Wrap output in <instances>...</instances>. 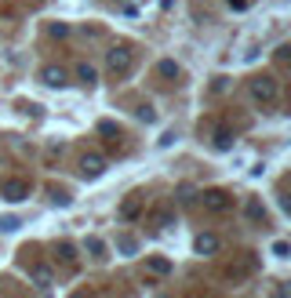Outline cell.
<instances>
[{
  "label": "cell",
  "instance_id": "6da1fadb",
  "mask_svg": "<svg viewBox=\"0 0 291 298\" xmlns=\"http://www.w3.org/2000/svg\"><path fill=\"white\" fill-rule=\"evenodd\" d=\"M197 247H200V251H215V236H200Z\"/></svg>",
  "mask_w": 291,
  "mask_h": 298
},
{
  "label": "cell",
  "instance_id": "7a4b0ae2",
  "mask_svg": "<svg viewBox=\"0 0 291 298\" xmlns=\"http://www.w3.org/2000/svg\"><path fill=\"white\" fill-rule=\"evenodd\" d=\"M222 196H226V193H207V204H211V207H222V204H226Z\"/></svg>",
  "mask_w": 291,
  "mask_h": 298
}]
</instances>
